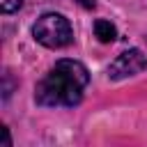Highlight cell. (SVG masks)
Here are the masks:
<instances>
[{
    "label": "cell",
    "mask_w": 147,
    "mask_h": 147,
    "mask_svg": "<svg viewBox=\"0 0 147 147\" xmlns=\"http://www.w3.org/2000/svg\"><path fill=\"white\" fill-rule=\"evenodd\" d=\"M2 145H5V147H9V145H11V138H9V129H5V126H2Z\"/></svg>",
    "instance_id": "cell-6"
},
{
    "label": "cell",
    "mask_w": 147,
    "mask_h": 147,
    "mask_svg": "<svg viewBox=\"0 0 147 147\" xmlns=\"http://www.w3.org/2000/svg\"><path fill=\"white\" fill-rule=\"evenodd\" d=\"M21 5H23V0H0V9H2V14H11V11H16Z\"/></svg>",
    "instance_id": "cell-5"
},
{
    "label": "cell",
    "mask_w": 147,
    "mask_h": 147,
    "mask_svg": "<svg viewBox=\"0 0 147 147\" xmlns=\"http://www.w3.org/2000/svg\"><path fill=\"white\" fill-rule=\"evenodd\" d=\"M142 69H147V57L142 55V51L131 48V51L119 53V55L110 62L108 76H110L113 80H122V78H129V76L140 74Z\"/></svg>",
    "instance_id": "cell-3"
},
{
    "label": "cell",
    "mask_w": 147,
    "mask_h": 147,
    "mask_svg": "<svg viewBox=\"0 0 147 147\" xmlns=\"http://www.w3.org/2000/svg\"><path fill=\"white\" fill-rule=\"evenodd\" d=\"M94 34L99 37V41H103V44H110V41L115 39L117 30H115V25H113L110 21H103V18H99V21L94 23Z\"/></svg>",
    "instance_id": "cell-4"
},
{
    "label": "cell",
    "mask_w": 147,
    "mask_h": 147,
    "mask_svg": "<svg viewBox=\"0 0 147 147\" xmlns=\"http://www.w3.org/2000/svg\"><path fill=\"white\" fill-rule=\"evenodd\" d=\"M90 83L85 64L78 60H57L34 87V101L44 108H74L80 103Z\"/></svg>",
    "instance_id": "cell-1"
},
{
    "label": "cell",
    "mask_w": 147,
    "mask_h": 147,
    "mask_svg": "<svg viewBox=\"0 0 147 147\" xmlns=\"http://www.w3.org/2000/svg\"><path fill=\"white\" fill-rule=\"evenodd\" d=\"M32 37L46 48H64L74 41V30L67 16L48 11L41 14L32 25Z\"/></svg>",
    "instance_id": "cell-2"
}]
</instances>
